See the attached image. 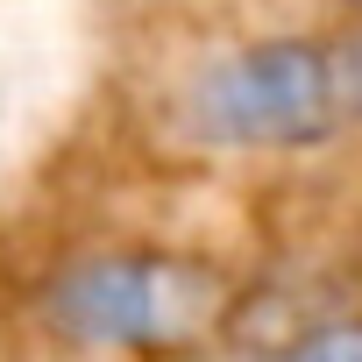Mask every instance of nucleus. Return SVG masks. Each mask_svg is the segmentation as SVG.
<instances>
[{
  "label": "nucleus",
  "instance_id": "nucleus-4",
  "mask_svg": "<svg viewBox=\"0 0 362 362\" xmlns=\"http://www.w3.org/2000/svg\"><path fill=\"white\" fill-rule=\"evenodd\" d=\"M341 93H348V114H362V36L341 43Z\"/></svg>",
  "mask_w": 362,
  "mask_h": 362
},
{
  "label": "nucleus",
  "instance_id": "nucleus-1",
  "mask_svg": "<svg viewBox=\"0 0 362 362\" xmlns=\"http://www.w3.org/2000/svg\"><path fill=\"white\" fill-rule=\"evenodd\" d=\"M43 320L93 355H185L228 320V270L177 249H100L50 277Z\"/></svg>",
  "mask_w": 362,
  "mask_h": 362
},
{
  "label": "nucleus",
  "instance_id": "nucleus-2",
  "mask_svg": "<svg viewBox=\"0 0 362 362\" xmlns=\"http://www.w3.org/2000/svg\"><path fill=\"white\" fill-rule=\"evenodd\" d=\"M192 135L221 149H313L348 114L341 93V50L313 36H263L228 57H214L192 78Z\"/></svg>",
  "mask_w": 362,
  "mask_h": 362
},
{
  "label": "nucleus",
  "instance_id": "nucleus-3",
  "mask_svg": "<svg viewBox=\"0 0 362 362\" xmlns=\"http://www.w3.org/2000/svg\"><path fill=\"white\" fill-rule=\"evenodd\" d=\"M277 362H362V320H320Z\"/></svg>",
  "mask_w": 362,
  "mask_h": 362
}]
</instances>
